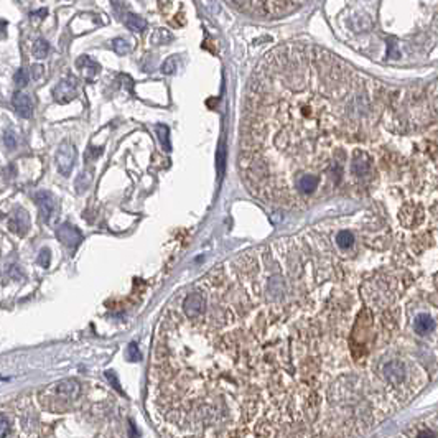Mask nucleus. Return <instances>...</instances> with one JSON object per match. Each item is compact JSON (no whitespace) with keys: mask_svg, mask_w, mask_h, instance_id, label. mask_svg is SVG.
I'll return each instance as SVG.
<instances>
[{"mask_svg":"<svg viewBox=\"0 0 438 438\" xmlns=\"http://www.w3.org/2000/svg\"><path fill=\"white\" fill-rule=\"evenodd\" d=\"M125 25L134 31H144L147 27V22L135 13H127V17H125Z\"/></svg>","mask_w":438,"mask_h":438,"instance_id":"6e6552de","label":"nucleus"},{"mask_svg":"<svg viewBox=\"0 0 438 438\" xmlns=\"http://www.w3.org/2000/svg\"><path fill=\"white\" fill-rule=\"evenodd\" d=\"M152 42L155 45H165L168 42H171V33L167 30H155L153 31V36H152Z\"/></svg>","mask_w":438,"mask_h":438,"instance_id":"ddd939ff","label":"nucleus"},{"mask_svg":"<svg viewBox=\"0 0 438 438\" xmlns=\"http://www.w3.org/2000/svg\"><path fill=\"white\" fill-rule=\"evenodd\" d=\"M112 46L117 54H127L130 51V43L127 40H124V38H115L112 42Z\"/></svg>","mask_w":438,"mask_h":438,"instance_id":"2eb2a0df","label":"nucleus"},{"mask_svg":"<svg viewBox=\"0 0 438 438\" xmlns=\"http://www.w3.org/2000/svg\"><path fill=\"white\" fill-rule=\"evenodd\" d=\"M13 83H15V86H17V89H23L25 88V86L28 84V71L27 69H18L17 73H15V76H13Z\"/></svg>","mask_w":438,"mask_h":438,"instance_id":"4468645a","label":"nucleus"},{"mask_svg":"<svg viewBox=\"0 0 438 438\" xmlns=\"http://www.w3.org/2000/svg\"><path fill=\"white\" fill-rule=\"evenodd\" d=\"M9 419H7L5 415H0V438H2L7 432H9Z\"/></svg>","mask_w":438,"mask_h":438,"instance_id":"aec40b11","label":"nucleus"},{"mask_svg":"<svg viewBox=\"0 0 438 438\" xmlns=\"http://www.w3.org/2000/svg\"><path fill=\"white\" fill-rule=\"evenodd\" d=\"M10 228H12L13 231H17V232L27 231V228H28V216H27V213H23V211H18V213L15 214V217L12 219Z\"/></svg>","mask_w":438,"mask_h":438,"instance_id":"1a4fd4ad","label":"nucleus"},{"mask_svg":"<svg viewBox=\"0 0 438 438\" xmlns=\"http://www.w3.org/2000/svg\"><path fill=\"white\" fill-rule=\"evenodd\" d=\"M417 438H438V435L433 432V430L427 428V430H424V432H420V433L417 435Z\"/></svg>","mask_w":438,"mask_h":438,"instance_id":"5701e85b","label":"nucleus"},{"mask_svg":"<svg viewBox=\"0 0 438 438\" xmlns=\"http://www.w3.org/2000/svg\"><path fill=\"white\" fill-rule=\"evenodd\" d=\"M106 375H107V379L112 382V386H114V387H119V381L115 379V375L112 374V371H107V372H106Z\"/></svg>","mask_w":438,"mask_h":438,"instance_id":"b1692460","label":"nucleus"},{"mask_svg":"<svg viewBox=\"0 0 438 438\" xmlns=\"http://www.w3.org/2000/svg\"><path fill=\"white\" fill-rule=\"evenodd\" d=\"M33 56L35 58H38V59H43V58H46L48 56V51H50V45H48V42L46 40H36L35 42V45H33Z\"/></svg>","mask_w":438,"mask_h":438,"instance_id":"9d476101","label":"nucleus"},{"mask_svg":"<svg viewBox=\"0 0 438 438\" xmlns=\"http://www.w3.org/2000/svg\"><path fill=\"white\" fill-rule=\"evenodd\" d=\"M46 15H48V10H46V9H42V10H35V12H31V22H33V23H36V22L40 23V22H42V20L46 17Z\"/></svg>","mask_w":438,"mask_h":438,"instance_id":"6ab92c4d","label":"nucleus"},{"mask_svg":"<svg viewBox=\"0 0 438 438\" xmlns=\"http://www.w3.org/2000/svg\"><path fill=\"white\" fill-rule=\"evenodd\" d=\"M76 66H77V69H79L81 74H83L88 81H94V79H96V76H97L99 71H101V66H99L94 59H91L89 56H81L79 59L76 61Z\"/></svg>","mask_w":438,"mask_h":438,"instance_id":"0eeeda50","label":"nucleus"},{"mask_svg":"<svg viewBox=\"0 0 438 438\" xmlns=\"http://www.w3.org/2000/svg\"><path fill=\"white\" fill-rule=\"evenodd\" d=\"M91 180H92L91 171H88V170L81 171V175L77 176V180H76V190H77V193H84L86 190H88Z\"/></svg>","mask_w":438,"mask_h":438,"instance_id":"9b49d317","label":"nucleus"},{"mask_svg":"<svg viewBox=\"0 0 438 438\" xmlns=\"http://www.w3.org/2000/svg\"><path fill=\"white\" fill-rule=\"evenodd\" d=\"M35 200H36L38 208H40L43 219L45 221H50V217L53 216L54 211H56V201H54L53 194L50 191H38Z\"/></svg>","mask_w":438,"mask_h":438,"instance_id":"39448f33","label":"nucleus"},{"mask_svg":"<svg viewBox=\"0 0 438 438\" xmlns=\"http://www.w3.org/2000/svg\"><path fill=\"white\" fill-rule=\"evenodd\" d=\"M56 236H58V239L63 242V244L68 246V247H76L81 242V239H83L81 232L77 231L74 226H71V224H63L61 228L58 229Z\"/></svg>","mask_w":438,"mask_h":438,"instance_id":"423d86ee","label":"nucleus"},{"mask_svg":"<svg viewBox=\"0 0 438 438\" xmlns=\"http://www.w3.org/2000/svg\"><path fill=\"white\" fill-rule=\"evenodd\" d=\"M129 356H130L132 361H140V359H142V356H140V353H138L137 344H130L129 346Z\"/></svg>","mask_w":438,"mask_h":438,"instance_id":"412c9836","label":"nucleus"},{"mask_svg":"<svg viewBox=\"0 0 438 438\" xmlns=\"http://www.w3.org/2000/svg\"><path fill=\"white\" fill-rule=\"evenodd\" d=\"M13 109L23 119H30L31 114H33V103H31L27 92L17 91L13 94Z\"/></svg>","mask_w":438,"mask_h":438,"instance_id":"20e7f679","label":"nucleus"},{"mask_svg":"<svg viewBox=\"0 0 438 438\" xmlns=\"http://www.w3.org/2000/svg\"><path fill=\"white\" fill-rule=\"evenodd\" d=\"M436 328H438L436 320L427 311L417 313L412 320V330L417 336H420V338H425V336H430L432 333H435Z\"/></svg>","mask_w":438,"mask_h":438,"instance_id":"7ed1b4c3","label":"nucleus"},{"mask_svg":"<svg viewBox=\"0 0 438 438\" xmlns=\"http://www.w3.org/2000/svg\"><path fill=\"white\" fill-rule=\"evenodd\" d=\"M4 140H5V145H7V148H15V145H17V140H15V137L10 134V132H5V137H4Z\"/></svg>","mask_w":438,"mask_h":438,"instance_id":"4be33fe9","label":"nucleus"},{"mask_svg":"<svg viewBox=\"0 0 438 438\" xmlns=\"http://www.w3.org/2000/svg\"><path fill=\"white\" fill-rule=\"evenodd\" d=\"M155 132H156V137H158V140H160V144L168 152L170 150V138H168L170 130H168V127H167V125H163V124H158V125H156Z\"/></svg>","mask_w":438,"mask_h":438,"instance_id":"f8f14e48","label":"nucleus"},{"mask_svg":"<svg viewBox=\"0 0 438 438\" xmlns=\"http://www.w3.org/2000/svg\"><path fill=\"white\" fill-rule=\"evenodd\" d=\"M175 69H176V59L175 58L167 59L165 63H163V66H162V71L165 74H173Z\"/></svg>","mask_w":438,"mask_h":438,"instance_id":"f3484780","label":"nucleus"},{"mask_svg":"<svg viewBox=\"0 0 438 438\" xmlns=\"http://www.w3.org/2000/svg\"><path fill=\"white\" fill-rule=\"evenodd\" d=\"M76 156H77V150L73 144L65 142L59 145L58 152H56V163H58L59 173L63 176H68L71 173V170L76 163Z\"/></svg>","mask_w":438,"mask_h":438,"instance_id":"f03ea898","label":"nucleus"},{"mask_svg":"<svg viewBox=\"0 0 438 438\" xmlns=\"http://www.w3.org/2000/svg\"><path fill=\"white\" fill-rule=\"evenodd\" d=\"M77 88H79V83H77V77L74 74L69 73L66 77L58 83V86L53 91V99L59 104H68L71 103L73 99H76L77 96Z\"/></svg>","mask_w":438,"mask_h":438,"instance_id":"f257e3e1","label":"nucleus"},{"mask_svg":"<svg viewBox=\"0 0 438 438\" xmlns=\"http://www.w3.org/2000/svg\"><path fill=\"white\" fill-rule=\"evenodd\" d=\"M50 261H51V252L48 249H42V252L38 254V264L42 265V267H48L50 265Z\"/></svg>","mask_w":438,"mask_h":438,"instance_id":"dca6fc26","label":"nucleus"},{"mask_svg":"<svg viewBox=\"0 0 438 438\" xmlns=\"http://www.w3.org/2000/svg\"><path fill=\"white\" fill-rule=\"evenodd\" d=\"M30 73H31V77L40 79V77H43V74H45V66L43 65H33L30 69Z\"/></svg>","mask_w":438,"mask_h":438,"instance_id":"a211bd4d","label":"nucleus"}]
</instances>
